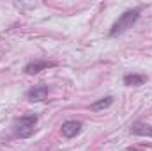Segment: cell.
<instances>
[{
    "mask_svg": "<svg viewBox=\"0 0 152 151\" xmlns=\"http://www.w3.org/2000/svg\"><path fill=\"white\" fill-rule=\"evenodd\" d=\"M138 16H140V9H129L124 14H120V18L113 23V27L110 30V36L113 38V36H118V34L126 32L127 29H131L134 25V21L138 20Z\"/></svg>",
    "mask_w": 152,
    "mask_h": 151,
    "instance_id": "6da1fadb",
    "label": "cell"
},
{
    "mask_svg": "<svg viewBox=\"0 0 152 151\" xmlns=\"http://www.w3.org/2000/svg\"><path fill=\"white\" fill-rule=\"evenodd\" d=\"M36 124H37V115H36V114H28V115H23V117H20V119L16 121L14 132H16L18 137L28 139L30 135H34Z\"/></svg>",
    "mask_w": 152,
    "mask_h": 151,
    "instance_id": "7a4b0ae2",
    "label": "cell"
},
{
    "mask_svg": "<svg viewBox=\"0 0 152 151\" xmlns=\"http://www.w3.org/2000/svg\"><path fill=\"white\" fill-rule=\"evenodd\" d=\"M131 133L134 135H142V137H152V126L145 123H134L131 126Z\"/></svg>",
    "mask_w": 152,
    "mask_h": 151,
    "instance_id": "8992f818",
    "label": "cell"
},
{
    "mask_svg": "<svg viewBox=\"0 0 152 151\" xmlns=\"http://www.w3.org/2000/svg\"><path fill=\"white\" fill-rule=\"evenodd\" d=\"M53 66H55V62H39V61H36V62H30V64L25 66V73L27 75H36L39 71L48 70V68H53Z\"/></svg>",
    "mask_w": 152,
    "mask_h": 151,
    "instance_id": "5b68a950",
    "label": "cell"
},
{
    "mask_svg": "<svg viewBox=\"0 0 152 151\" xmlns=\"http://www.w3.org/2000/svg\"><path fill=\"white\" fill-rule=\"evenodd\" d=\"M145 80H147V76H143V75H126L124 76V85L138 87V85H143Z\"/></svg>",
    "mask_w": 152,
    "mask_h": 151,
    "instance_id": "52a82bcc",
    "label": "cell"
},
{
    "mask_svg": "<svg viewBox=\"0 0 152 151\" xmlns=\"http://www.w3.org/2000/svg\"><path fill=\"white\" fill-rule=\"evenodd\" d=\"M113 103V96H106V98H101L99 101H96V103H92V110H103V109H108L110 105Z\"/></svg>",
    "mask_w": 152,
    "mask_h": 151,
    "instance_id": "ba28073f",
    "label": "cell"
},
{
    "mask_svg": "<svg viewBox=\"0 0 152 151\" xmlns=\"http://www.w3.org/2000/svg\"><path fill=\"white\" fill-rule=\"evenodd\" d=\"M48 96V87L46 85H34L28 93H27V98L30 101H44Z\"/></svg>",
    "mask_w": 152,
    "mask_h": 151,
    "instance_id": "3957f363",
    "label": "cell"
},
{
    "mask_svg": "<svg viewBox=\"0 0 152 151\" xmlns=\"http://www.w3.org/2000/svg\"><path fill=\"white\" fill-rule=\"evenodd\" d=\"M80 130H81V123H78V121H66V123L62 124V135H64L66 139L76 137V135L80 133Z\"/></svg>",
    "mask_w": 152,
    "mask_h": 151,
    "instance_id": "277c9868",
    "label": "cell"
}]
</instances>
